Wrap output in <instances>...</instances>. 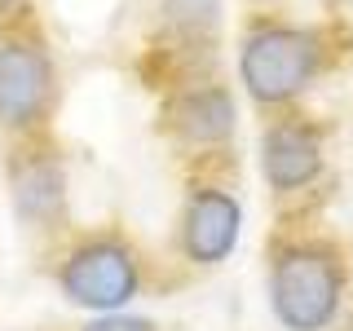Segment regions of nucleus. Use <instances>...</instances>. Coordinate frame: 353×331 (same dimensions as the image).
Instances as JSON below:
<instances>
[{"instance_id":"nucleus-1","label":"nucleus","mask_w":353,"mask_h":331,"mask_svg":"<svg viewBox=\"0 0 353 331\" xmlns=\"http://www.w3.org/2000/svg\"><path fill=\"white\" fill-rule=\"evenodd\" d=\"M349 296L353 261L336 234L314 225L274 230L265 243V301L283 331H336Z\"/></svg>"},{"instance_id":"nucleus-2","label":"nucleus","mask_w":353,"mask_h":331,"mask_svg":"<svg viewBox=\"0 0 353 331\" xmlns=\"http://www.w3.org/2000/svg\"><path fill=\"white\" fill-rule=\"evenodd\" d=\"M336 62V40L318 22H292L256 14L239 31L234 75L239 88L261 115L296 110Z\"/></svg>"},{"instance_id":"nucleus-3","label":"nucleus","mask_w":353,"mask_h":331,"mask_svg":"<svg viewBox=\"0 0 353 331\" xmlns=\"http://www.w3.org/2000/svg\"><path fill=\"white\" fill-rule=\"evenodd\" d=\"M53 287L84 314H119L150 287V257L119 225L66 230L53 243Z\"/></svg>"},{"instance_id":"nucleus-4","label":"nucleus","mask_w":353,"mask_h":331,"mask_svg":"<svg viewBox=\"0 0 353 331\" xmlns=\"http://www.w3.org/2000/svg\"><path fill=\"white\" fill-rule=\"evenodd\" d=\"M62 102L58 58L44 31L31 18H14L0 27V137L27 141L49 137Z\"/></svg>"},{"instance_id":"nucleus-5","label":"nucleus","mask_w":353,"mask_h":331,"mask_svg":"<svg viewBox=\"0 0 353 331\" xmlns=\"http://www.w3.org/2000/svg\"><path fill=\"white\" fill-rule=\"evenodd\" d=\"M154 128L181 159L203 163L225 159L239 137V102L221 75H185L159 88Z\"/></svg>"},{"instance_id":"nucleus-6","label":"nucleus","mask_w":353,"mask_h":331,"mask_svg":"<svg viewBox=\"0 0 353 331\" xmlns=\"http://www.w3.org/2000/svg\"><path fill=\"white\" fill-rule=\"evenodd\" d=\"M5 185L18 230H27L31 239L58 243L71 230V172L53 132L5 141Z\"/></svg>"},{"instance_id":"nucleus-7","label":"nucleus","mask_w":353,"mask_h":331,"mask_svg":"<svg viewBox=\"0 0 353 331\" xmlns=\"http://www.w3.org/2000/svg\"><path fill=\"white\" fill-rule=\"evenodd\" d=\"M243 239V199L225 177L199 168L181 190L172 221V257L194 274L221 270Z\"/></svg>"},{"instance_id":"nucleus-8","label":"nucleus","mask_w":353,"mask_h":331,"mask_svg":"<svg viewBox=\"0 0 353 331\" xmlns=\"http://www.w3.org/2000/svg\"><path fill=\"white\" fill-rule=\"evenodd\" d=\"M256 168L270 194L283 203L314 194L331 168V128L301 106L265 115L256 137Z\"/></svg>"},{"instance_id":"nucleus-9","label":"nucleus","mask_w":353,"mask_h":331,"mask_svg":"<svg viewBox=\"0 0 353 331\" xmlns=\"http://www.w3.org/2000/svg\"><path fill=\"white\" fill-rule=\"evenodd\" d=\"M216 49H221V0H159L154 53L163 58V84L185 80V75H212Z\"/></svg>"},{"instance_id":"nucleus-10","label":"nucleus","mask_w":353,"mask_h":331,"mask_svg":"<svg viewBox=\"0 0 353 331\" xmlns=\"http://www.w3.org/2000/svg\"><path fill=\"white\" fill-rule=\"evenodd\" d=\"M75 331H163L154 318L146 314H128V309H119V314H88Z\"/></svg>"},{"instance_id":"nucleus-11","label":"nucleus","mask_w":353,"mask_h":331,"mask_svg":"<svg viewBox=\"0 0 353 331\" xmlns=\"http://www.w3.org/2000/svg\"><path fill=\"white\" fill-rule=\"evenodd\" d=\"M27 9H31V0H0V27L14 18H27Z\"/></svg>"},{"instance_id":"nucleus-12","label":"nucleus","mask_w":353,"mask_h":331,"mask_svg":"<svg viewBox=\"0 0 353 331\" xmlns=\"http://www.w3.org/2000/svg\"><path fill=\"white\" fill-rule=\"evenodd\" d=\"M340 331H353V305H349V314L340 318Z\"/></svg>"}]
</instances>
